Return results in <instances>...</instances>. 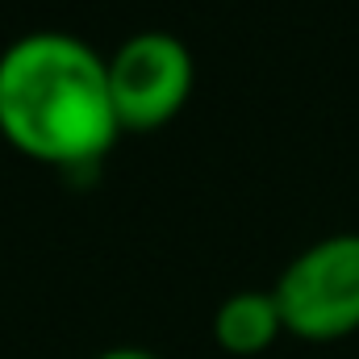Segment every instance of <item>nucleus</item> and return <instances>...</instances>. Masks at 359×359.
I'll use <instances>...</instances> for the list:
<instances>
[{
	"label": "nucleus",
	"instance_id": "f257e3e1",
	"mask_svg": "<svg viewBox=\"0 0 359 359\" xmlns=\"http://www.w3.org/2000/svg\"><path fill=\"white\" fill-rule=\"evenodd\" d=\"M0 134L46 168H92L121 126L109 96V67L76 34L34 29L0 50Z\"/></svg>",
	"mask_w": 359,
	"mask_h": 359
},
{
	"label": "nucleus",
	"instance_id": "f03ea898",
	"mask_svg": "<svg viewBox=\"0 0 359 359\" xmlns=\"http://www.w3.org/2000/svg\"><path fill=\"white\" fill-rule=\"evenodd\" d=\"M284 330L330 343L359 330V234H326L309 243L271 284Z\"/></svg>",
	"mask_w": 359,
	"mask_h": 359
},
{
	"label": "nucleus",
	"instance_id": "7ed1b4c3",
	"mask_svg": "<svg viewBox=\"0 0 359 359\" xmlns=\"http://www.w3.org/2000/svg\"><path fill=\"white\" fill-rule=\"evenodd\" d=\"M109 96L121 134H151L176 121L196 84L192 50L168 29H142L126 38L109 59Z\"/></svg>",
	"mask_w": 359,
	"mask_h": 359
},
{
	"label": "nucleus",
	"instance_id": "39448f33",
	"mask_svg": "<svg viewBox=\"0 0 359 359\" xmlns=\"http://www.w3.org/2000/svg\"><path fill=\"white\" fill-rule=\"evenodd\" d=\"M96 359H159V355L147 351V347H109V351H100Z\"/></svg>",
	"mask_w": 359,
	"mask_h": 359
},
{
	"label": "nucleus",
	"instance_id": "20e7f679",
	"mask_svg": "<svg viewBox=\"0 0 359 359\" xmlns=\"http://www.w3.org/2000/svg\"><path fill=\"white\" fill-rule=\"evenodd\" d=\"M280 334H284V318H280L271 288L268 292L264 288L230 292L213 313V343L226 355H264Z\"/></svg>",
	"mask_w": 359,
	"mask_h": 359
}]
</instances>
